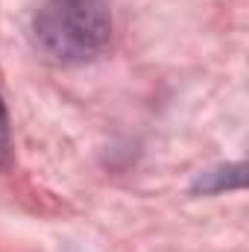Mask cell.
Listing matches in <instances>:
<instances>
[{
    "mask_svg": "<svg viewBox=\"0 0 249 252\" xmlns=\"http://www.w3.org/2000/svg\"><path fill=\"white\" fill-rule=\"evenodd\" d=\"M32 35L56 62H91L112 41V9L106 0H44L35 12Z\"/></svg>",
    "mask_w": 249,
    "mask_h": 252,
    "instance_id": "1",
    "label": "cell"
},
{
    "mask_svg": "<svg viewBox=\"0 0 249 252\" xmlns=\"http://www.w3.org/2000/svg\"><path fill=\"white\" fill-rule=\"evenodd\" d=\"M9 158V118H6V106L0 100V164H6Z\"/></svg>",
    "mask_w": 249,
    "mask_h": 252,
    "instance_id": "2",
    "label": "cell"
}]
</instances>
